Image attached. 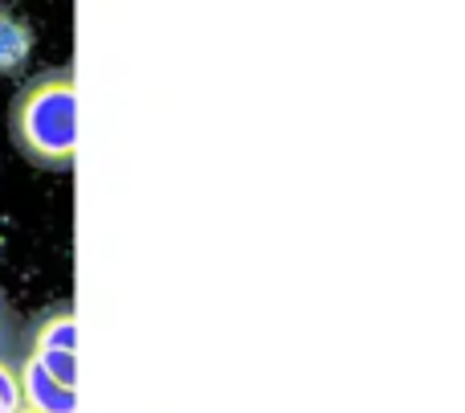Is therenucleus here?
Returning a JSON list of instances; mask_svg holds the SVG:
<instances>
[{
    "mask_svg": "<svg viewBox=\"0 0 465 413\" xmlns=\"http://www.w3.org/2000/svg\"><path fill=\"white\" fill-rule=\"evenodd\" d=\"M16 152L45 172H70L78 160V78L70 65L29 78L8 103Z\"/></svg>",
    "mask_w": 465,
    "mask_h": 413,
    "instance_id": "1",
    "label": "nucleus"
},
{
    "mask_svg": "<svg viewBox=\"0 0 465 413\" xmlns=\"http://www.w3.org/2000/svg\"><path fill=\"white\" fill-rule=\"evenodd\" d=\"M16 360L41 368L57 385L78 389V307L57 299L54 307L37 311L16 336Z\"/></svg>",
    "mask_w": 465,
    "mask_h": 413,
    "instance_id": "2",
    "label": "nucleus"
},
{
    "mask_svg": "<svg viewBox=\"0 0 465 413\" xmlns=\"http://www.w3.org/2000/svg\"><path fill=\"white\" fill-rule=\"evenodd\" d=\"M33 54V29L16 8L0 5V74H21Z\"/></svg>",
    "mask_w": 465,
    "mask_h": 413,
    "instance_id": "3",
    "label": "nucleus"
},
{
    "mask_svg": "<svg viewBox=\"0 0 465 413\" xmlns=\"http://www.w3.org/2000/svg\"><path fill=\"white\" fill-rule=\"evenodd\" d=\"M21 401V381H16V357H0V413H16Z\"/></svg>",
    "mask_w": 465,
    "mask_h": 413,
    "instance_id": "4",
    "label": "nucleus"
},
{
    "mask_svg": "<svg viewBox=\"0 0 465 413\" xmlns=\"http://www.w3.org/2000/svg\"><path fill=\"white\" fill-rule=\"evenodd\" d=\"M16 336H21V324H16V311L0 287V357H16Z\"/></svg>",
    "mask_w": 465,
    "mask_h": 413,
    "instance_id": "5",
    "label": "nucleus"
},
{
    "mask_svg": "<svg viewBox=\"0 0 465 413\" xmlns=\"http://www.w3.org/2000/svg\"><path fill=\"white\" fill-rule=\"evenodd\" d=\"M16 413H37V409H29V406H21V409H16Z\"/></svg>",
    "mask_w": 465,
    "mask_h": 413,
    "instance_id": "6",
    "label": "nucleus"
}]
</instances>
